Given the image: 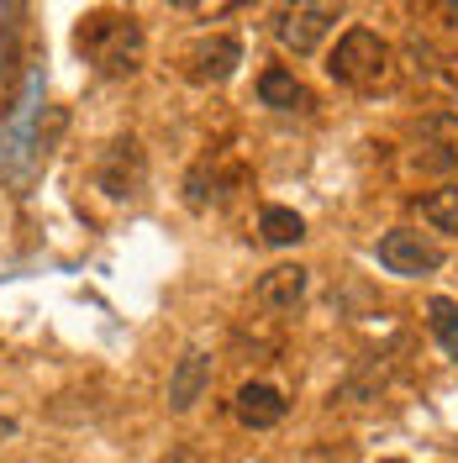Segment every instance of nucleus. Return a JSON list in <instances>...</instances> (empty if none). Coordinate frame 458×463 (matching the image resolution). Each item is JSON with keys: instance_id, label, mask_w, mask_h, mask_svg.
Wrapping results in <instances>:
<instances>
[{"instance_id": "6e6552de", "label": "nucleus", "mask_w": 458, "mask_h": 463, "mask_svg": "<svg viewBox=\"0 0 458 463\" xmlns=\"http://www.w3.org/2000/svg\"><path fill=\"white\" fill-rule=\"evenodd\" d=\"M185 63H190V80H196V85H227L232 74H237V63H243V43L227 37V32L201 37Z\"/></svg>"}, {"instance_id": "f8f14e48", "label": "nucleus", "mask_w": 458, "mask_h": 463, "mask_svg": "<svg viewBox=\"0 0 458 463\" xmlns=\"http://www.w3.org/2000/svg\"><path fill=\"white\" fill-rule=\"evenodd\" d=\"M258 100H263L269 111H311V106H316L311 90L301 85V80H295L290 69H280V63L258 74Z\"/></svg>"}, {"instance_id": "ddd939ff", "label": "nucleus", "mask_w": 458, "mask_h": 463, "mask_svg": "<svg viewBox=\"0 0 458 463\" xmlns=\"http://www.w3.org/2000/svg\"><path fill=\"white\" fill-rule=\"evenodd\" d=\"M258 232H263V242H274V248H295V242L306 237V222H301V211H290V205H263Z\"/></svg>"}, {"instance_id": "9b49d317", "label": "nucleus", "mask_w": 458, "mask_h": 463, "mask_svg": "<svg viewBox=\"0 0 458 463\" xmlns=\"http://www.w3.org/2000/svg\"><path fill=\"white\" fill-rule=\"evenodd\" d=\"M232 411H237V421H243V427H253V432H269V427H280V421H285V395H280L274 384L253 379V384H243V390H237Z\"/></svg>"}, {"instance_id": "2eb2a0df", "label": "nucleus", "mask_w": 458, "mask_h": 463, "mask_svg": "<svg viewBox=\"0 0 458 463\" xmlns=\"http://www.w3.org/2000/svg\"><path fill=\"white\" fill-rule=\"evenodd\" d=\"M422 222H427L432 232H448V237H458V184L432 190L427 201H422Z\"/></svg>"}, {"instance_id": "20e7f679", "label": "nucleus", "mask_w": 458, "mask_h": 463, "mask_svg": "<svg viewBox=\"0 0 458 463\" xmlns=\"http://www.w3.org/2000/svg\"><path fill=\"white\" fill-rule=\"evenodd\" d=\"M95 184L111 195V201H138L148 184V158L138 137H116L100 147V164H95Z\"/></svg>"}, {"instance_id": "7ed1b4c3", "label": "nucleus", "mask_w": 458, "mask_h": 463, "mask_svg": "<svg viewBox=\"0 0 458 463\" xmlns=\"http://www.w3.org/2000/svg\"><path fill=\"white\" fill-rule=\"evenodd\" d=\"M374 259L385 263L390 274H401V279H422V274H437L448 253H443V242L432 237V232H416V227H390L379 237V248H374Z\"/></svg>"}, {"instance_id": "dca6fc26", "label": "nucleus", "mask_w": 458, "mask_h": 463, "mask_svg": "<svg viewBox=\"0 0 458 463\" xmlns=\"http://www.w3.org/2000/svg\"><path fill=\"white\" fill-rule=\"evenodd\" d=\"M158 463H211V458H205V453H196V448H169Z\"/></svg>"}, {"instance_id": "39448f33", "label": "nucleus", "mask_w": 458, "mask_h": 463, "mask_svg": "<svg viewBox=\"0 0 458 463\" xmlns=\"http://www.w3.org/2000/svg\"><path fill=\"white\" fill-rule=\"evenodd\" d=\"M332 22H338V5H332V0H290L285 11H280V27L274 32H280V43H285L295 58H306L327 43Z\"/></svg>"}, {"instance_id": "9d476101", "label": "nucleus", "mask_w": 458, "mask_h": 463, "mask_svg": "<svg viewBox=\"0 0 458 463\" xmlns=\"http://www.w3.org/2000/svg\"><path fill=\"white\" fill-rule=\"evenodd\" d=\"M205 390H211V358H205L201 347H190V353L174 364V374H169V411L174 416L196 411V401H201Z\"/></svg>"}, {"instance_id": "423d86ee", "label": "nucleus", "mask_w": 458, "mask_h": 463, "mask_svg": "<svg viewBox=\"0 0 458 463\" xmlns=\"http://www.w3.org/2000/svg\"><path fill=\"white\" fill-rule=\"evenodd\" d=\"M416 164L437 174L458 169V116L453 111H432L416 121Z\"/></svg>"}, {"instance_id": "0eeeda50", "label": "nucleus", "mask_w": 458, "mask_h": 463, "mask_svg": "<svg viewBox=\"0 0 458 463\" xmlns=\"http://www.w3.org/2000/svg\"><path fill=\"white\" fill-rule=\"evenodd\" d=\"M32 53V22H27V0H5L0 5V85L11 90L16 74L27 69Z\"/></svg>"}, {"instance_id": "6ab92c4d", "label": "nucleus", "mask_w": 458, "mask_h": 463, "mask_svg": "<svg viewBox=\"0 0 458 463\" xmlns=\"http://www.w3.org/2000/svg\"><path fill=\"white\" fill-rule=\"evenodd\" d=\"M379 463H406V458H379Z\"/></svg>"}, {"instance_id": "f3484780", "label": "nucleus", "mask_w": 458, "mask_h": 463, "mask_svg": "<svg viewBox=\"0 0 458 463\" xmlns=\"http://www.w3.org/2000/svg\"><path fill=\"white\" fill-rule=\"evenodd\" d=\"M11 437H16V416L0 405V442H11Z\"/></svg>"}, {"instance_id": "f257e3e1", "label": "nucleus", "mask_w": 458, "mask_h": 463, "mask_svg": "<svg viewBox=\"0 0 458 463\" xmlns=\"http://www.w3.org/2000/svg\"><path fill=\"white\" fill-rule=\"evenodd\" d=\"M74 48L85 53V63H95L106 80H127L143 69L148 37L138 27V16H121V11H95L74 27Z\"/></svg>"}, {"instance_id": "a211bd4d", "label": "nucleus", "mask_w": 458, "mask_h": 463, "mask_svg": "<svg viewBox=\"0 0 458 463\" xmlns=\"http://www.w3.org/2000/svg\"><path fill=\"white\" fill-rule=\"evenodd\" d=\"M437 5H443V16H448V22H458V0H437Z\"/></svg>"}, {"instance_id": "1a4fd4ad", "label": "nucleus", "mask_w": 458, "mask_h": 463, "mask_svg": "<svg viewBox=\"0 0 458 463\" xmlns=\"http://www.w3.org/2000/svg\"><path fill=\"white\" fill-rule=\"evenodd\" d=\"M306 289H311V269H301V263H280V269H269L263 279H258V306L263 311H295L301 300H306Z\"/></svg>"}, {"instance_id": "f03ea898", "label": "nucleus", "mask_w": 458, "mask_h": 463, "mask_svg": "<svg viewBox=\"0 0 458 463\" xmlns=\"http://www.w3.org/2000/svg\"><path fill=\"white\" fill-rule=\"evenodd\" d=\"M327 74L348 90H374L390 74V43L369 27H348L338 37V48L327 53Z\"/></svg>"}, {"instance_id": "4468645a", "label": "nucleus", "mask_w": 458, "mask_h": 463, "mask_svg": "<svg viewBox=\"0 0 458 463\" xmlns=\"http://www.w3.org/2000/svg\"><path fill=\"white\" fill-rule=\"evenodd\" d=\"M427 326H432V337H437V347H443L448 358H458V300L432 295L427 300Z\"/></svg>"}]
</instances>
